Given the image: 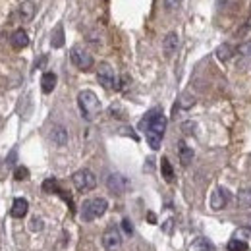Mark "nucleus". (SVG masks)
<instances>
[{"label":"nucleus","instance_id":"nucleus-1","mask_svg":"<svg viewBox=\"0 0 251 251\" xmlns=\"http://www.w3.org/2000/svg\"><path fill=\"white\" fill-rule=\"evenodd\" d=\"M139 128L145 132L149 147L153 151H159L161 143H163V137H165V132H167V118H165V114L159 108L149 110L145 114V118L139 122Z\"/></svg>","mask_w":251,"mask_h":251},{"label":"nucleus","instance_id":"nucleus-2","mask_svg":"<svg viewBox=\"0 0 251 251\" xmlns=\"http://www.w3.org/2000/svg\"><path fill=\"white\" fill-rule=\"evenodd\" d=\"M78 106H80V110H82V116H84L85 120H95V116L100 112V100H99V97L93 93V91H89V89H85V91H80V95H78Z\"/></svg>","mask_w":251,"mask_h":251},{"label":"nucleus","instance_id":"nucleus-3","mask_svg":"<svg viewBox=\"0 0 251 251\" xmlns=\"http://www.w3.org/2000/svg\"><path fill=\"white\" fill-rule=\"evenodd\" d=\"M108 209V201L102 197H95V199H87L82 205V220L84 222H93L97 218H100Z\"/></svg>","mask_w":251,"mask_h":251},{"label":"nucleus","instance_id":"nucleus-4","mask_svg":"<svg viewBox=\"0 0 251 251\" xmlns=\"http://www.w3.org/2000/svg\"><path fill=\"white\" fill-rule=\"evenodd\" d=\"M72 182H74V187L78 189V191H91V189H95L97 187V176L91 172V170H87V168H82V170H78L74 176H72Z\"/></svg>","mask_w":251,"mask_h":251},{"label":"nucleus","instance_id":"nucleus-5","mask_svg":"<svg viewBox=\"0 0 251 251\" xmlns=\"http://www.w3.org/2000/svg\"><path fill=\"white\" fill-rule=\"evenodd\" d=\"M70 60H72V64H74L78 70H82V72H87V70L93 68V56L85 50L84 47H74V49L70 50Z\"/></svg>","mask_w":251,"mask_h":251},{"label":"nucleus","instance_id":"nucleus-6","mask_svg":"<svg viewBox=\"0 0 251 251\" xmlns=\"http://www.w3.org/2000/svg\"><path fill=\"white\" fill-rule=\"evenodd\" d=\"M102 248L106 251H118L122 246V234H120V228L118 226H108L104 232H102Z\"/></svg>","mask_w":251,"mask_h":251},{"label":"nucleus","instance_id":"nucleus-7","mask_svg":"<svg viewBox=\"0 0 251 251\" xmlns=\"http://www.w3.org/2000/svg\"><path fill=\"white\" fill-rule=\"evenodd\" d=\"M97 80H99V84L102 85L104 89H116V87H118V84H116V74H114L112 66L106 64V62H102V64L99 66V70H97Z\"/></svg>","mask_w":251,"mask_h":251},{"label":"nucleus","instance_id":"nucleus-8","mask_svg":"<svg viewBox=\"0 0 251 251\" xmlns=\"http://www.w3.org/2000/svg\"><path fill=\"white\" fill-rule=\"evenodd\" d=\"M230 199H232L230 191H228L226 187H218V189L213 191V195H211V199H209V205H211L213 211H222V209L230 203Z\"/></svg>","mask_w":251,"mask_h":251},{"label":"nucleus","instance_id":"nucleus-9","mask_svg":"<svg viewBox=\"0 0 251 251\" xmlns=\"http://www.w3.org/2000/svg\"><path fill=\"white\" fill-rule=\"evenodd\" d=\"M128 185H130V182H128V178H124L122 174H110V176L106 178V187H108V191H112L114 195H122V193L128 189Z\"/></svg>","mask_w":251,"mask_h":251},{"label":"nucleus","instance_id":"nucleus-10","mask_svg":"<svg viewBox=\"0 0 251 251\" xmlns=\"http://www.w3.org/2000/svg\"><path fill=\"white\" fill-rule=\"evenodd\" d=\"M27 211H29V203H27V199H23V197H16V199H14V203H12V211H10V215H12L14 218H23V217L27 215Z\"/></svg>","mask_w":251,"mask_h":251},{"label":"nucleus","instance_id":"nucleus-11","mask_svg":"<svg viewBox=\"0 0 251 251\" xmlns=\"http://www.w3.org/2000/svg\"><path fill=\"white\" fill-rule=\"evenodd\" d=\"M178 35L172 31V33H168L167 37H165V41H163V50H165V56H174V52L178 50Z\"/></svg>","mask_w":251,"mask_h":251},{"label":"nucleus","instance_id":"nucleus-12","mask_svg":"<svg viewBox=\"0 0 251 251\" xmlns=\"http://www.w3.org/2000/svg\"><path fill=\"white\" fill-rule=\"evenodd\" d=\"M10 43H12V47L14 49H25L27 45H29V37H27V33L23 31V29H16L14 31V35L10 37Z\"/></svg>","mask_w":251,"mask_h":251},{"label":"nucleus","instance_id":"nucleus-13","mask_svg":"<svg viewBox=\"0 0 251 251\" xmlns=\"http://www.w3.org/2000/svg\"><path fill=\"white\" fill-rule=\"evenodd\" d=\"M50 139L56 143V145H66L68 143V132H66V128L64 126H54L52 130H50Z\"/></svg>","mask_w":251,"mask_h":251},{"label":"nucleus","instance_id":"nucleus-14","mask_svg":"<svg viewBox=\"0 0 251 251\" xmlns=\"http://www.w3.org/2000/svg\"><path fill=\"white\" fill-rule=\"evenodd\" d=\"M56 82H58V78H56L54 72H45L43 78H41V89H43V93H52L54 87H56Z\"/></svg>","mask_w":251,"mask_h":251},{"label":"nucleus","instance_id":"nucleus-15","mask_svg":"<svg viewBox=\"0 0 251 251\" xmlns=\"http://www.w3.org/2000/svg\"><path fill=\"white\" fill-rule=\"evenodd\" d=\"M178 157H180V163H182L184 167H189L191 161H193V151H191L184 141H180V143H178Z\"/></svg>","mask_w":251,"mask_h":251},{"label":"nucleus","instance_id":"nucleus-16","mask_svg":"<svg viewBox=\"0 0 251 251\" xmlns=\"http://www.w3.org/2000/svg\"><path fill=\"white\" fill-rule=\"evenodd\" d=\"M50 45H52V49L64 47V27H62V25H56V27H54V31H52V35H50Z\"/></svg>","mask_w":251,"mask_h":251},{"label":"nucleus","instance_id":"nucleus-17","mask_svg":"<svg viewBox=\"0 0 251 251\" xmlns=\"http://www.w3.org/2000/svg\"><path fill=\"white\" fill-rule=\"evenodd\" d=\"M234 56V47L232 45H220L218 49H217V58L220 60V62H226V60H230Z\"/></svg>","mask_w":251,"mask_h":251},{"label":"nucleus","instance_id":"nucleus-18","mask_svg":"<svg viewBox=\"0 0 251 251\" xmlns=\"http://www.w3.org/2000/svg\"><path fill=\"white\" fill-rule=\"evenodd\" d=\"M189 251H213V246L205 238H195L191 242V246H189Z\"/></svg>","mask_w":251,"mask_h":251},{"label":"nucleus","instance_id":"nucleus-19","mask_svg":"<svg viewBox=\"0 0 251 251\" xmlns=\"http://www.w3.org/2000/svg\"><path fill=\"white\" fill-rule=\"evenodd\" d=\"M161 172H163V178L167 180L168 184L174 182V168H172V165H170V161H168L167 157L161 159Z\"/></svg>","mask_w":251,"mask_h":251},{"label":"nucleus","instance_id":"nucleus-20","mask_svg":"<svg viewBox=\"0 0 251 251\" xmlns=\"http://www.w3.org/2000/svg\"><path fill=\"white\" fill-rule=\"evenodd\" d=\"M238 203L244 209H251V187H244L238 191Z\"/></svg>","mask_w":251,"mask_h":251},{"label":"nucleus","instance_id":"nucleus-21","mask_svg":"<svg viewBox=\"0 0 251 251\" xmlns=\"http://www.w3.org/2000/svg\"><path fill=\"white\" fill-rule=\"evenodd\" d=\"M33 14H35V4L29 2V0L21 2V6H19V16H21L23 19H31Z\"/></svg>","mask_w":251,"mask_h":251},{"label":"nucleus","instance_id":"nucleus-22","mask_svg":"<svg viewBox=\"0 0 251 251\" xmlns=\"http://www.w3.org/2000/svg\"><path fill=\"white\" fill-rule=\"evenodd\" d=\"M43 189H45L47 193H60V195H62V189L58 187V182H56L54 178H49V180H45V184H43Z\"/></svg>","mask_w":251,"mask_h":251},{"label":"nucleus","instance_id":"nucleus-23","mask_svg":"<svg viewBox=\"0 0 251 251\" xmlns=\"http://www.w3.org/2000/svg\"><path fill=\"white\" fill-rule=\"evenodd\" d=\"M248 242H242V240H236V238H232L230 242H228V251H248Z\"/></svg>","mask_w":251,"mask_h":251},{"label":"nucleus","instance_id":"nucleus-24","mask_svg":"<svg viewBox=\"0 0 251 251\" xmlns=\"http://www.w3.org/2000/svg\"><path fill=\"white\" fill-rule=\"evenodd\" d=\"M14 178L17 180V182H23V180H27L29 178V170L25 167H17L14 170Z\"/></svg>","mask_w":251,"mask_h":251},{"label":"nucleus","instance_id":"nucleus-25","mask_svg":"<svg viewBox=\"0 0 251 251\" xmlns=\"http://www.w3.org/2000/svg\"><path fill=\"white\" fill-rule=\"evenodd\" d=\"M234 238H236V240H242V242H246L248 238H251V228H240V230H236Z\"/></svg>","mask_w":251,"mask_h":251},{"label":"nucleus","instance_id":"nucleus-26","mask_svg":"<svg viewBox=\"0 0 251 251\" xmlns=\"http://www.w3.org/2000/svg\"><path fill=\"white\" fill-rule=\"evenodd\" d=\"M29 230H31V232H41V230H43V218H37V217H35V218L29 222Z\"/></svg>","mask_w":251,"mask_h":251},{"label":"nucleus","instance_id":"nucleus-27","mask_svg":"<svg viewBox=\"0 0 251 251\" xmlns=\"http://www.w3.org/2000/svg\"><path fill=\"white\" fill-rule=\"evenodd\" d=\"M193 102H195V99H193V97H189L187 93H185V95H182V99H180L182 108H189V106H193Z\"/></svg>","mask_w":251,"mask_h":251},{"label":"nucleus","instance_id":"nucleus-28","mask_svg":"<svg viewBox=\"0 0 251 251\" xmlns=\"http://www.w3.org/2000/svg\"><path fill=\"white\" fill-rule=\"evenodd\" d=\"M122 226H124V232H126L128 236H132V234H134V228H132L130 218H124V220H122Z\"/></svg>","mask_w":251,"mask_h":251},{"label":"nucleus","instance_id":"nucleus-29","mask_svg":"<svg viewBox=\"0 0 251 251\" xmlns=\"http://www.w3.org/2000/svg\"><path fill=\"white\" fill-rule=\"evenodd\" d=\"M180 4H182V0H165V6L168 10H176Z\"/></svg>","mask_w":251,"mask_h":251},{"label":"nucleus","instance_id":"nucleus-30","mask_svg":"<svg viewBox=\"0 0 251 251\" xmlns=\"http://www.w3.org/2000/svg\"><path fill=\"white\" fill-rule=\"evenodd\" d=\"M240 52H242V54H251V41L240 47Z\"/></svg>","mask_w":251,"mask_h":251},{"label":"nucleus","instance_id":"nucleus-31","mask_svg":"<svg viewBox=\"0 0 251 251\" xmlns=\"http://www.w3.org/2000/svg\"><path fill=\"white\" fill-rule=\"evenodd\" d=\"M147 220H149V222H155V220H157V217H155L153 213H149V215H147Z\"/></svg>","mask_w":251,"mask_h":251}]
</instances>
